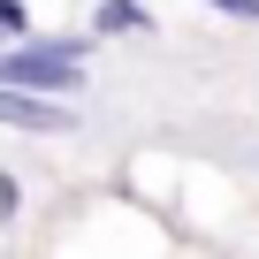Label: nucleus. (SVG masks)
<instances>
[{"mask_svg": "<svg viewBox=\"0 0 259 259\" xmlns=\"http://www.w3.org/2000/svg\"><path fill=\"white\" fill-rule=\"evenodd\" d=\"M31 31V8H23V0H0V38H23Z\"/></svg>", "mask_w": 259, "mask_h": 259, "instance_id": "3", "label": "nucleus"}, {"mask_svg": "<svg viewBox=\"0 0 259 259\" xmlns=\"http://www.w3.org/2000/svg\"><path fill=\"white\" fill-rule=\"evenodd\" d=\"M92 31L99 38H145L153 31V8H145V0H99V8H92Z\"/></svg>", "mask_w": 259, "mask_h": 259, "instance_id": "2", "label": "nucleus"}, {"mask_svg": "<svg viewBox=\"0 0 259 259\" xmlns=\"http://www.w3.org/2000/svg\"><path fill=\"white\" fill-rule=\"evenodd\" d=\"M0 122H8V130H31V138H69V130H76V107H69L61 92L0 84Z\"/></svg>", "mask_w": 259, "mask_h": 259, "instance_id": "1", "label": "nucleus"}, {"mask_svg": "<svg viewBox=\"0 0 259 259\" xmlns=\"http://www.w3.org/2000/svg\"><path fill=\"white\" fill-rule=\"evenodd\" d=\"M16 213H23V183L0 168V221H16Z\"/></svg>", "mask_w": 259, "mask_h": 259, "instance_id": "4", "label": "nucleus"}, {"mask_svg": "<svg viewBox=\"0 0 259 259\" xmlns=\"http://www.w3.org/2000/svg\"><path fill=\"white\" fill-rule=\"evenodd\" d=\"M206 8H221V16H236V23L259 31V0H206Z\"/></svg>", "mask_w": 259, "mask_h": 259, "instance_id": "5", "label": "nucleus"}]
</instances>
